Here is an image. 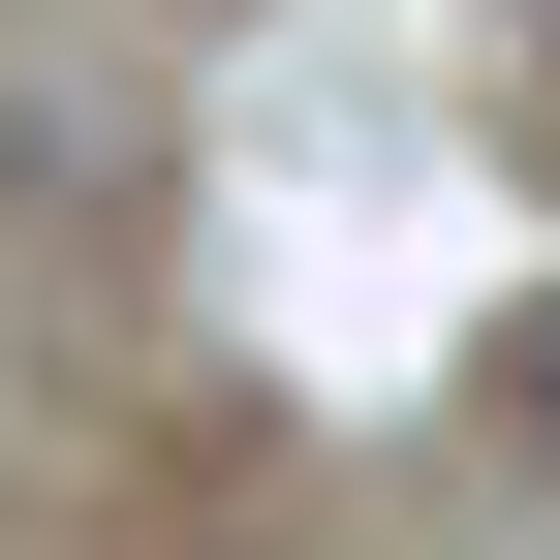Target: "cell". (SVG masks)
Here are the masks:
<instances>
[{"label":"cell","mask_w":560,"mask_h":560,"mask_svg":"<svg viewBox=\"0 0 560 560\" xmlns=\"http://www.w3.org/2000/svg\"><path fill=\"white\" fill-rule=\"evenodd\" d=\"M467 374H499V436L560 467V280H529V312H499V342H467Z\"/></svg>","instance_id":"obj_1"}]
</instances>
